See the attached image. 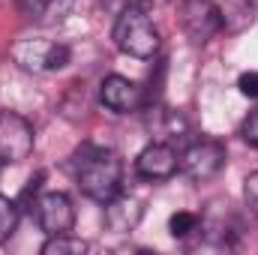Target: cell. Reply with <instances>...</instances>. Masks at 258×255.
Listing matches in <instances>:
<instances>
[{"label":"cell","instance_id":"obj_1","mask_svg":"<svg viewBox=\"0 0 258 255\" xmlns=\"http://www.w3.org/2000/svg\"><path fill=\"white\" fill-rule=\"evenodd\" d=\"M75 180L81 192L99 204L111 201L114 195H120V183H123V162L114 150L108 147H93L84 144L75 153Z\"/></svg>","mask_w":258,"mask_h":255},{"label":"cell","instance_id":"obj_2","mask_svg":"<svg viewBox=\"0 0 258 255\" xmlns=\"http://www.w3.org/2000/svg\"><path fill=\"white\" fill-rule=\"evenodd\" d=\"M114 45L123 54L138 57V60H150L159 51V30L144 6L132 0L123 6V12L114 21Z\"/></svg>","mask_w":258,"mask_h":255},{"label":"cell","instance_id":"obj_3","mask_svg":"<svg viewBox=\"0 0 258 255\" xmlns=\"http://www.w3.org/2000/svg\"><path fill=\"white\" fill-rule=\"evenodd\" d=\"M225 144L213 141V138H201L189 144L183 153H180V162H177V171H183L189 180L195 183H204V180H213L222 168H225Z\"/></svg>","mask_w":258,"mask_h":255},{"label":"cell","instance_id":"obj_4","mask_svg":"<svg viewBox=\"0 0 258 255\" xmlns=\"http://www.w3.org/2000/svg\"><path fill=\"white\" fill-rule=\"evenodd\" d=\"M9 54L27 72H54V69H63L72 57L66 45L48 42V39H18Z\"/></svg>","mask_w":258,"mask_h":255},{"label":"cell","instance_id":"obj_5","mask_svg":"<svg viewBox=\"0 0 258 255\" xmlns=\"http://www.w3.org/2000/svg\"><path fill=\"white\" fill-rule=\"evenodd\" d=\"M30 153H33V126L15 111H0V165H18Z\"/></svg>","mask_w":258,"mask_h":255},{"label":"cell","instance_id":"obj_6","mask_svg":"<svg viewBox=\"0 0 258 255\" xmlns=\"http://www.w3.org/2000/svg\"><path fill=\"white\" fill-rule=\"evenodd\" d=\"M180 6H183L180 9V24H183L186 36L195 45L210 42L225 24V15H222V9L213 0H183Z\"/></svg>","mask_w":258,"mask_h":255},{"label":"cell","instance_id":"obj_7","mask_svg":"<svg viewBox=\"0 0 258 255\" xmlns=\"http://www.w3.org/2000/svg\"><path fill=\"white\" fill-rule=\"evenodd\" d=\"M36 219L39 228L51 237V234H69L75 225V207L63 192H45L36 198Z\"/></svg>","mask_w":258,"mask_h":255},{"label":"cell","instance_id":"obj_8","mask_svg":"<svg viewBox=\"0 0 258 255\" xmlns=\"http://www.w3.org/2000/svg\"><path fill=\"white\" fill-rule=\"evenodd\" d=\"M99 99H102L105 108H111L117 114H129V111H135V108H141L147 102L144 90L135 81L123 78V75H108L102 81V87H99Z\"/></svg>","mask_w":258,"mask_h":255},{"label":"cell","instance_id":"obj_9","mask_svg":"<svg viewBox=\"0 0 258 255\" xmlns=\"http://www.w3.org/2000/svg\"><path fill=\"white\" fill-rule=\"evenodd\" d=\"M177 162H180V156L174 153L171 144L153 141V144H147V147L138 153L135 171H138L141 177H147V180H165V177H171V174L177 171Z\"/></svg>","mask_w":258,"mask_h":255},{"label":"cell","instance_id":"obj_10","mask_svg":"<svg viewBox=\"0 0 258 255\" xmlns=\"http://www.w3.org/2000/svg\"><path fill=\"white\" fill-rule=\"evenodd\" d=\"M141 213H144V204L135 195H114L111 201H105V225L117 234L132 231L141 222Z\"/></svg>","mask_w":258,"mask_h":255},{"label":"cell","instance_id":"obj_11","mask_svg":"<svg viewBox=\"0 0 258 255\" xmlns=\"http://www.w3.org/2000/svg\"><path fill=\"white\" fill-rule=\"evenodd\" d=\"M21 12L36 24H57L72 12L75 0H18Z\"/></svg>","mask_w":258,"mask_h":255},{"label":"cell","instance_id":"obj_12","mask_svg":"<svg viewBox=\"0 0 258 255\" xmlns=\"http://www.w3.org/2000/svg\"><path fill=\"white\" fill-rule=\"evenodd\" d=\"M90 249V243L78 240V237H69V234H51L42 246V255H81Z\"/></svg>","mask_w":258,"mask_h":255},{"label":"cell","instance_id":"obj_13","mask_svg":"<svg viewBox=\"0 0 258 255\" xmlns=\"http://www.w3.org/2000/svg\"><path fill=\"white\" fill-rule=\"evenodd\" d=\"M15 228H18V204L9 201L6 195H0V243L6 237H12Z\"/></svg>","mask_w":258,"mask_h":255},{"label":"cell","instance_id":"obj_14","mask_svg":"<svg viewBox=\"0 0 258 255\" xmlns=\"http://www.w3.org/2000/svg\"><path fill=\"white\" fill-rule=\"evenodd\" d=\"M195 228H198V216L189 213V210H177V213H171V219H168V231H171L174 237H186V234H192Z\"/></svg>","mask_w":258,"mask_h":255},{"label":"cell","instance_id":"obj_15","mask_svg":"<svg viewBox=\"0 0 258 255\" xmlns=\"http://www.w3.org/2000/svg\"><path fill=\"white\" fill-rule=\"evenodd\" d=\"M243 201H246L249 213L258 219V171H252V174L243 180Z\"/></svg>","mask_w":258,"mask_h":255},{"label":"cell","instance_id":"obj_16","mask_svg":"<svg viewBox=\"0 0 258 255\" xmlns=\"http://www.w3.org/2000/svg\"><path fill=\"white\" fill-rule=\"evenodd\" d=\"M240 138H243L249 147H258V108L243 120V126H240Z\"/></svg>","mask_w":258,"mask_h":255},{"label":"cell","instance_id":"obj_17","mask_svg":"<svg viewBox=\"0 0 258 255\" xmlns=\"http://www.w3.org/2000/svg\"><path fill=\"white\" fill-rule=\"evenodd\" d=\"M237 87H240L243 96L258 99V72H243V75L237 78Z\"/></svg>","mask_w":258,"mask_h":255},{"label":"cell","instance_id":"obj_18","mask_svg":"<svg viewBox=\"0 0 258 255\" xmlns=\"http://www.w3.org/2000/svg\"><path fill=\"white\" fill-rule=\"evenodd\" d=\"M132 3H138V6H144V9L150 12V9H156V6H174V3H183V0H132Z\"/></svg>","mask_w":258,"mask_h":255}]
</instances>
